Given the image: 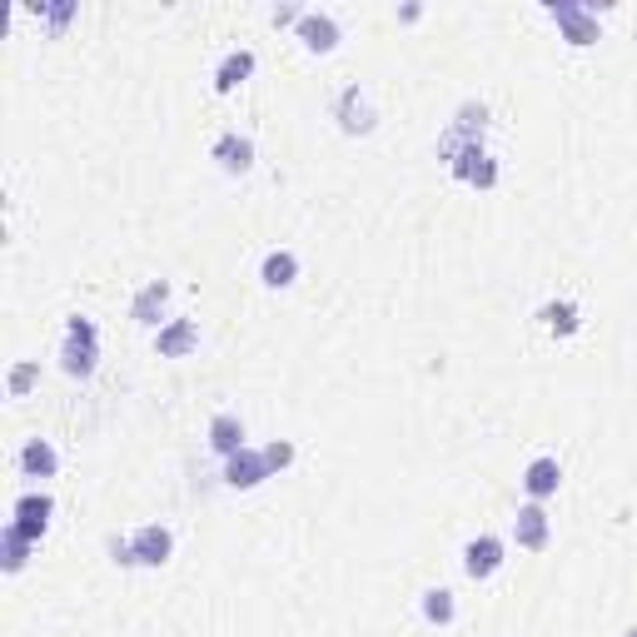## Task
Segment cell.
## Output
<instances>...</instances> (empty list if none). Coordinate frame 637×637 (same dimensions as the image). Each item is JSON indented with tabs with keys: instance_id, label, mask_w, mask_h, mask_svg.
I'll return each mask as SVG.
<instances>
[{
	"instance_id": "6da1fadb",
	"label": "cell",
	"mask_w": 637,
	"mask_h": 637,
	"mask_svg": "<svg viewBox=\"0 0 637 637\" xmlns=\"http://www.w3.org/2000/svg\"><path fill=\"white\" fill-rule=\"evenodd\" d=\"M110 558L120 568H165L175 558V534L165 523H140L135 534H110Z\"/></svg>"
},
{
	"instance_id": "7a4b0ae2",
	"label": "cell",
	"mask_w": 637,
	"mask_h": 637,
	"mask_svg": "<svg viewBox=\"0 0 637 637\" xmlns=\"http://www.w3.org/2000/svg\"><path fill=\"white\" fill-rule=\"evenodd\" d=\"M95 364H100V329H95L90 314H70L61 339V369L70 378H90Z\"/></svg>"
},
{
	"instance_id": "3957f363",
	"label": "cell",
	"mask_w": 637,
	"mask_h": 637,
	"mask_svg": "<svg viewBox=\"0 0 637 637\" xmlns=\"http://www.w3.org/2000/svg\"><path fill=\"white\" fill-rule=\"evenodd\" d=\"M334 120L344 135H374L378 105H374V95H369V85H344V90L334 95Z\"/></svg>"
},
{
	"instance_id": "277c9868",
	"label": "cell",
	"mask_w": 637,
	"mask_h": 637,
	"mask_svg": "<svg viewBox=\"0 0 637 637\" xmlns=\"http://www.w3.org/2000/svg\"><path fill=\"white\" fill-rule=\"evenodd\" d=\"M548 21L563 31L568 45H593L603 41V21H597V11H587V6H573V0H558V6H548Z\"/></svg>"
},
{
	"instance_id": "5b68a950",
	"label": "cell",
	"mask_w": 637,
	"mask_h": 637,
	"mask_svg": "<svg viewBox=\"0 0 637 637\" xmlns=\"http://www.w3.org/2000/svg\"><path fill=\"white\" fill-rule=\"evenodd\" d=\"M503 563H508V543H503L498 534H479L463 543V573H469L473 583H488L493 573H503Z\"/></svg>"
},
{
	"instance_id": "8992f818",
	"label": "cell",
	"mask_w": 637,
	"mask_h": 637,
	"mask_svg": "<svg viewBox=\"0 0 637 637\" xmlns=\"http://www.w3.org/2000/svg\"><path fill=\"white\" fill-rule=\"evenodd\" d=\"M294 35H299V45L309 55H334L339 41H344V25H339L334 11H304V21L294 25Z\"/></svg>"
},
{
	"instance_id": "52a82bcc",
	"label": "cell",
	"mask_w": 637,
	"mask_h": 637,
	"mask_svg": "<svg viewBox=\"0 0 637 637\" xmlns=\"http://www.w3.org/2000/svg\"><path fill=\"white\" fill-rule=\"evenodd\" d=\"M548 538H553V518H548L543 503H523L518 513H513V543L523 548V553H543Z\"/></svg>"
},
{
	"instance_id": "ba28073f",
	"label": "cell",
	"mask_w": 637,
	"mask_h": 637,
	"mask_svg": "<svg viewBox=\"0 0 637 637\" xmlns=\"http://www.w3.org/2000/svg\"><path fill=\"white\" fill-rule=\"evenodd\" d=\"M51 518H55V498L51 493H21L11 508V528H21L31 543H41L51 534Z\"/></svg>"
},
{
	"instance_id": "9c48e42d",
	"label": "cell",
	"mask_w": 637,
	"mask_h": 637,
	"mask_svg": "<svg viewBox=\"0 0 637 637\" xmlns=\"http://www.w3.org/2000/svg\"><path fill=\"white\" fill-rule=\"evenodd\" d=\"M558 488H563V463H558V453H538V459H528V469H523V493H528L534 503H548Z\"/></svg>"
},
{
	"instance_id": "30bf717a",
	"label": "cell",
	"mask_w": 637,
	"mask_h": 637,
	"mask_svg": "<svg viewBox=\"0 0 637 637\" xmlns=\"http://www.w3.org/2000/svg\"><path fill=\"white\" fill-rule=\"evenodd\" d=\"M209 160H215L224 175H250L254 169V140L240 135V130H224V135L209 145Z\"/></svg>"
},
{
	"instance_id": "8fae6325",
	"label": "cell",
	"mask_w": 637,
	"mask_h": 637,
	"mask_svg": "<svg viewBox=\"0 0 637 637\" xmlns=\"http://www.w3.org/2000/svg\"><path fill=\"white\" fill-rule=\"evenodd\" d=\"M165 309H169V284H165V279L140 284L135 299H130V319H135L140 329H160V325H169Z\"/></svg>"
},
{
	"instance_id": "7c38bea8",
	"label": "cell",
	"mask_w": 637,
	"mask_h": 637,
	"mask_svg": "<svg viewBox=\"0 0 637 637\" xmlns=\"http://www.w3.org/2000/svg\"><path fill=\"white\" fill-rule=\"evenodd\" d=\"M254 65H260V55H254L250 45H234V51H224L220 65H215V95H234L254 75Z\"/></svg>"
},
{
	"instance_id": "4fadbf2b",
	"label": "cell",
	"mask_w": 637,
	"mask_h": 637,
	"mask_svg": "<svg viewBox=\"0 0 637 637\" xmlns=\"http://www.w3.org/2000/svg\"><path fill=\"white\" fill-rule=\"evenodd\" d=\"M199 349V325L195 319H169L155 329V354L160 359H189Z\"/></svg>"
},
{
	"instance_id": "5bb4252c",
	"label": "cell",
	"mask_w": 637,
	"mask_h": 637,
	"mask_svg": "<svg viewBox=\"0 0 637 637\" xmlns=\"http://www.w3.org/2000/svg\"><path fill=\"white\" fill-rule=\"evenodd\" d=\"M264 479H274L270 463H264V449H244V453H234V459H224V483H230V488L250 493V488H260Z\"/></svg>"
},
{
	"instance_id": "9a60e30c",
	"label": "cell",
	"mask_w": 637,
	"mask_h": 637,
	"mask_svg": "<svg viewBox=\"0 0 637 637\" xmlns=\"http://www.w3.org/2000/svg\"><path fill=\"white\" fill-rule=\"evenodd\" d=\"M15 469H21L25 479H55V473H61V449H55L51 439H25L21 453H15Z\"/></svg>"
},
{
	"instance_id": "2e32d148",
	"label": "cell",
	"mask_w": 637,
	"mask_h": 637,
	"mask_svg": "<svg viewBox=\"0 0 637 637\" xmlns=\"http://www.w3.org/2000/svg\"><path fill=\"white\" fill-rule=\"evenodd\" d=\"M449 175L463 179V185H473V189H493L498 185V160H493L488 150H469V155H459L449 165Z\"/></svg>"
},
{
	"instance_id": "e0dca14e",
	"label": "cell",
	"mask_w": 637,
	"mask_h": 637,
	"mask_svg": "<svg viewBox=\"0 0 637 637\" xmlns=\"http://www.w3.org/2000/svg\"><path fill=\"white\" fill-rule=\"evenodd\" d=\"M250 433H244V418L240 414H215L209 418V449L220 453V459H234V453L250 449Z\"/></svg>"
},
{
	"instance_id": "ac0fdd59",
	"label": "cell",
	"mask_w": 637,
	"mask_h": 637,
	"mask_svg": "<svg viewBox=\"0 0 637 637\" xmlns=\"http://www.w3.org/2000/svg\"><path fill=\"white\" fill-rule=\"evenodd\" d=\"M294 279H299V254H294V250H270L260 260V284H264V289H289Z\"/></svg>"
},
{
	"instance_id": "d6986e66",
	"label": "cell",
	"mask_w": 637,
	"mask_h": 637,
	"mask_svg": "<svg viewBox=\"0 0 637 637\" xmlns=\"http://www.w3.org/2000/svg\"><path fill=\"white\" fill-rule=\"evenodd\" d=\"M538 319H543V329L553 339H573L578 329H583V309H578L573 299H553V304H543L538 309Z\"/></svg>"
},
{
	"instance_id": "ffe728a7",
	"label": "cell",
	"mask_w": 637,
	"mask_h": 637,
	"mask_svg": "<svg viewBox=\"0 0 637 637\" xmlns=\"http://www.w3.org/2000/svg\"><path fill=\"white\" fill-rule=\"evenodd\" d=\"M418 613H424L429 627H453V617H459V597H453V587H424Z\"/></svg>"
},
{
	"instance_id": "44dd1931",
	"label": "cell",
	"mask_w": 637,
	"mask_h": 637,
	"mask_svg": "<svg viewBox=\"0 0 637 637\" xmlns=\"http://www.w3.org/2000/svg\"><path fill=\"white\" fill-rule=\"evenodd\" d=\"M31 538L21 534V528H11V523H6V534H0V563H6V573H21L25 563H31Z\"/></svg>"
},
{
	"instance_id": "7402d4cb",
	"label": "cell",
	"mask_w": 637,
	"mask_h": 637,
	"mask_svg": "<svg viewBox=\"0 0 637 637\" xmlns=\"http://www.w3.org/2000/svg\"><path fill=\"white\" fill-rule=\"evenodd\" d=\"M35 384H41V364H35V359H21V364L6 374V394L11 398H25Z\"/></svg>"
},
{
	"instance_id": "603a6c76",
	"label": "cell",
	"mask_w": 637,
	"mask_h": 637,
	"mask_svg": "<svg viewBox=\"0 0 637 637\" xmlns=\"http://www.w3.org/2000/svg\"><path fill=\"white\" fill-rule=\"evenodd\" d=\"M31 15L45 25V31H65V25L75 21V0H55V6L41 0V6H31Z\"/></svg>"
},
{
	"instance_id": "cb8c5ba5",
	"label": "cell",
	"mask_w": 637,
	"mask_h": 637,
	"mask_svg": "<svg viewBox=\"0 0 637 637\" xmlns=\"http://www.w3.org/2000/svg\"><path fill=\"white\" fill-rule=\"evenodd\" d=\"M294 459H299V449H294L289 439L264 443V463H270V473H289V469H294Z\"/></svg>"
},
{
	"instance_id": "d4e9b609",
	"label": "cell",
	"mask_w": 637,
	"mask_h": 637,
	"mask_svg": "<svg viewBox=\"0 0 637 637\" xmlns=\"http://www.w3.org/2000/svg\"><path fill=\"white\" fill-rule=\"evenodd\" d=\"M418 15H424V6H414V0H408V6H398V21H404V25H414Z\"/></svg>"
},
{
	"instance_id": "484cf974",
	"label": "cell",
	"mask_w": 637,
	"mask_h": 637,
	"mask_svg": "<svg viewBox=\"0 0 637 637\" xmlns=\"http://www.w3.org/2000/svg\"><path fill=\"white\" fill-rule=\"evenodd\" d=\"M627 637H637V627H633V633H627Z\"/></svg>"
}]
</instances>
